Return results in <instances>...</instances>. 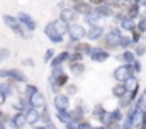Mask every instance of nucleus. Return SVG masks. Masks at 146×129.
Returning <instances> with one entry per match:
<instances>
[{
	"label": "nucleus",
	"mask_w": 146,
	"mask_h": 129,
	"mask_svg": "<svg viewBox=\"0 0 146 129\" xmlns=\"http://www.w3.org/2000/svg\"><path fill=\"white\" fill-rule=\"evenodd\" d=\"M2 21H3V24L14 32L17 37H21V39H31V31H27V29L19 22V19H17L15 15L3 14V15H2Z\"/></svg>",
	"instance_id": "f257e3e1"
},
{
	"label": "nucleus",
	"mask_w": 146,
	"mask_h": 129,
	"mask_svg": "<svg viewBox=\"0 0 146 129\" xmlns=\"http://www.w3.org/2000/svg\"><path fill=\"white\" fill-rule=\"evenodd\" d=\"M0 78L10 80V82H15V83H27V75L19 68H2L0 70Z\"/></svg>",
	"instance_id": "f03ea898"
},
{
	"label": "nucleus",
	"mask_w": 146,
	"mask_h": 129,
	"mask_svg": "<svg viewBox=\"0 0 146 129\" xmlns=\"http://www.w3.org/2000/svg\"><path fill=\"white\" fill-rule=\"evenodd\" d=\"M90 117H92V122L106 126L107 121H109V110L104 107V104H95L90 110Z\"/></svg>",
	"instance_id": "7ed1b4c3"
},
{
	"label": "nucleus",
	"mask_w": 146,
	"mask_h": 129,
	"mask_svg": "<svg viewBox=\"0 0 146 129\" xmlns=\"http://www.w3.org/2000/svg\"><path fill=\"white\" fill-rule=\"evenodd\" d=\"M87 37V26L82 24L80 21L76 24H72L70 29H68V39L72 43H78V41H83Z\"/></svg>",
	"instance_id": "20e7f679"
},
{
	"label": "nucleus",
	"mask_w": 146,
	"mask_h": 129,
	"mask_svg": "<svg viewBox=\"0 0 146 129\" xmlns=\"http://www.w3.org/2000/svg\"><path fill=\"white\" fill-rule=\"evenodd\" d=\"M68 112H70V119L78 122V121H82V119H85V117H87L88 109L83 105V100L80 98V100H78L73 107H70V110H68Z\"/></svg>",
	"instance_id": "39448f33"
},
{
	"label": "nucleus",
	"mask_w": 146,
	"mask_h": 129,
	"mask_svg": "<svg viewBox=\"0 0 146 129\" xmlns=\"http://www.w3.org/2000/svg\"><path fill=\"white\" fill-rule=\"evenodd\" d=\"M131 75H133V71H131L129 64H119V66H115L114 71H112L114 82H119V83H124Z\"/></svg>",
	"instance_id": "423d86ee"
},
{
	"label": "nucleus",
	"mask_w": 146,
	"mask_h": 129,
	"mask_svg": "<svg viewBox=\"0 0 146 129\" xmlns=\"http://www.w3.org/2000/svg\"><path fill=\"white\" fill-rule=\"evenodd\" d=\"M53 107H54V110H70L72 100H70V97L66 94L60 92V94H56L53 97Z\"/></svg>",
	"instance_id": "0eeeda50"
},
{
	"label": "nucleus",
	"mask_w": 146,
	"mask_h": 129,
	"mask_svg": "<svg viewBox=\"0 0 146 129\" xmlns=\"http://www.w3.org/2000/svg\"><path fill=\"white\" fill-rule=\"evenodd\" d=\"M44 36H46L53 44H65V37L58 34V31L54 29L53 21H51V22H48V24L44 26Z\"/></svg>",
	"instance_id": "6e6552de"
},
{
	"label": "nucleus",
	"mask_w": 146,
	"mask_h": 129,
	"mask_svg": "<svg viewBox=\"0 0 146 129\" xmlns=\"http://www.w3.org/2000/svg\"><path fill=\"white\" fill-rule=\"evenodd\" d=\"M58 17H60V19H61L63 22H66L68 26H72V24H76V22L80 21V15H78V14H76V12L73 10L70 5H66L65 9H61V10H60V15H58Z\"/></svg>",
	"instance_id": "1a4fd4ad"
},
{
	"label": "nucleus",
	"mask_w": 146,
	"mask_h": 129,
	"mask_svg": "<svg viewBox=\"0 0 146 129\" xmlns=\"http://www.w3.org/2000/svg\"><path fill=\"white\" fill-rule=\"evenodd\" d=\"M15 17L19 19V22H21V24H22V26H24V27H26L27 31L34 32V31L37 29V22H36V19H34V17H33L31 14H27V12H24V10H22V12H19V14H17Z\"/></svg>",
	"instance_id": "9d476101"
},
{
	"label": "nucleus",
	"mask_w": 146,
	"mask_h": 129,
	"mask_svg": "<svg viewBox=\"0 0 146 129\" xmlns=\"http://www.w3.org/2000/svg\"><path fill=\"white\" fill-rule=\"evenodd\" d=\"M106 26H94V27H87V41H90V43H97V41H100L102 37H104V34H106Z\"/></svg>",
	"instance_id": "9b49d317"
},
{
	"label": "nucleus",
	"mask_w": 146,
	"mask_h": 129,
	"mask_svg": "<svg viewBox=\"0 0 146 129\" xmlns=\"http://www.w3.org/2000/svg\"><path fill=\"white\" fill-rule=\"evenodd\" d=\"M90 60L94 61V63H104V61H107L110 56V51H106V49H102V48H99V46H94V49L90 51Z\"/></svg>",
	"instance_id": "f8f14e48"
},
{
	"label": "nucleus",
	"mask_w": 146,
	"mask_h": 129,
	"mask_svg": "<svg viewBox=\"0 0 146 129\" xmlns=\"http://www.w3.org/2000/svg\"><path fill=\"white\" fill-rule=\"evenodd\" d=\"M141 12H143V9H141V5H139L138 2H129V3H126V10H124L126 17H129V19H133V21H138V19L141 17Z\"/></svg>",
	"instance_id": "ddd939ff"
},
{
	"label": "nucleus",
	"mask_w": 146,
	"mask_h": 129,
	"mask_svg": "<svg viewBox=\"0 0 146 129\" xmlns=\"http://www.w3.org/2000/svg\"><path fill=\"white\" fill-rule=\"evenodd\" d=\"M104 22V19L95 12V9L90 12V14H87V15H83L82 17V24H85L87 27H94V26H104L102 24Z\"/></svg>",
	"instance_id": "4468645a"
},
{
	"label": "nucleus",
	"mask_w": 146,
	"mask_h": 129,
	"mask_svg": "<svg viewBox=\"0 0 146 129\" xmlns=\"http://www.w3.org/2000/svg\"><path fill=\"white\" fill-rule=\"evenodd\" d=\"M66 68H68L70 76H75V78H82V76L87 73V64L83 63V61H78V63H66Z\"/></svg>",
	"instance_id": "2eb2a0df"
},
{
	"label": "nucleus",
	"mask_w": 146,
	"mask_h": 129,
	"mask_svg": "<svg viewBox=\"0 0 146 129\" xmlns=\"http://www.w3.org/2000/svg\"><path fill=\"white\" fill-rule=\"evenodd\" d=\"M7 126L12 129H24L27 124H26V117H24V112H14L7 122Z\"/></svg>",
	"instance_id": "dca6fc26"
},
{
	"label": "nucleus",
	"mask_w": 146,
	"mask_h": 129,
	"mask_svg": "<svg viewBox=\"0 0 146 129\" xmlns=\"http://www.w3.org/2000/svg\"><path fill=\"white\" fill-rule=\"evenodd\" d=\"M68 58H70V49H63V51H60V53H56V55H54V58L49 61V66H51V68L66 66Z\"/></svg>",
	"instance_id": "f3484780"
},
{
	"label": "nucleus",
	"mask_w": 146,
	"mask_h": 129,
	"mask_svg": "<svg viewBox=\"0 0 146 129\" xmlns=\"http://www.w3.org/2000/svg\"><path fill=\"white\" fill-rule=\"evenodd\" d=\"M70 7H72L73 10L80 15V17H83V15H87V14H90L92 10H94V7L87 2V0H80V2H73L70 3Z\"/></svg>",
	"instance_id": "a211bd4d"
},
{
	"label": "nucleus",
	"mask_w": 146,
	"mask_h": 129,
	"mask_svg": "<svg viewBox=\"0 0 146 129\" xmlns=\"http://www.w3.org/2000/svg\"><path fill=\"white\" fill-rule=\"evenodd\" d=\"M24 117H26V124L31 128L36 126L37 122H41V112L34 107H29L27 110H24Z\"/></svg>",
	"instance_id": "6ab92c4d"
},
{
	"label": "nucleus",
	"mask_w": 146,
	"mask_h": 129,
	"mask_svg": "<svg viewBox=\"0 0 146 129\" xmlns=\"http://www.w3.org/2000/svg\"><path fill=\"white\" fill-rule=\"evenodd\" d=\"M114 58L119 61V64H129V63H133V61L136 60L133 49H119V53L114 55Z\"/></svg>",
	"instance_id": "aec40b11"
},
{
	"label": "nucleus",
	"mask_w": 146,
	"mask_h": 129,
	"mask_svg": "<svg viewBox=\"0 0 146 129\" xmlns=\"http://www.w3.org/2000/svg\"><path fill=\"white\" fill-rule=\"evenodd\" d=\"M92 49H94V44H92L90 41L83 39V41H78V43H75V44H73V48L70 49V51H78V53H82L83 56H88Z\"/></svg>",
	"instance_id": "412c9836"
},
{
	"label": "nucleus",
	"mask_w": 146,
	"mask_h": 129,
	"mask_svg": "<svg viewBox=\"0 0 146 129\" xmlns=\"http://www.w3.org/2000/svg\"><path fill=\"white\" fill-rule=\"evenodd\" d=\"M29 105L37 109V110H41V109H44L48 105V100H46V97H44L42 92H36L34 95L29 98Z\"/></svg>",
	"instance_id": "4be33fe9"
},
{
	"label": "nucleus",
	"mask_w": 146,
	"mask_h": 129,
	"mask_svg": "<svg viewBox=\"0 0 146 129\" xmlns=\"http://www.w3.org/2000/svg\"><path fill=\"white\" fill-rule=\"evenodd\" d=\"M95 12H97L102 19H112L114 14H115L114 7H110L107 3H104V5H100V7H95Z\"/></svg>",
	"instance_id": "5701e85b"
},
{
	"label": "nucleus",
	"mask_w": 146,
	"mask_h": 129,
	"mask_svg": "<svg viewBox=\"0 0 146 129\" xmlns=\"http://www.w3.org/2000/svg\"><path fill=\"white\" fill-rule=\"evenodd\" d=\"M117 27H119L121 31L124 32V34H129V32H131L133 29H134V27H136V21H133V19H129V17H124Z\"/></svg>",
	"instance_id": "b1692460"
},
{
	"label": "nucleus",
	"mask_w": 146,
	"mask_h": 129,
	"mask_svg": "<svg viewBox=\"0 0 146 129\" xmlns=\"http://www.w3.org/2000/svg\"><path fill=\"white\" fill-rule=\"evenodd\" d=\"M110 94L114 98H121V97H124L127 94V90H126V87H124V83H119V82H115L114 85H112V88H110Z\"/></svg>",
	"instance_id": "393cba45"
},
{
	"label": "nucleus",
	"mask_w": 146,
	"mask_h": 129,
	"mask_svg": "<svg viewBox=\"0 0 146 129\" xmlns=\"http://www.w3.org/2000/svg\"><path fill=\"white\" fill-rule=\"evenodd\" d=\"M53 24H54V29L58 31L60 36H63V37H66V36H68V29H70V26H68L66 22H63V21L58 17V19H54V21H53Z\"/></svg>",
	"instance_id": "a878e982"
},
{
	"label": "nucleus",
	"mask_w": 146,
	"mask_h": 129,
	"mask_svg": "<svg viewBox=\"0 0 146 129\" xmlns=\"http://www.w3.org/2000/svg\"><path fill=\"white\" fill-rule=\"evenodd\" d=\"M133 104H134V100H133V97L129 95V94H126L124 97H121V98L117 100V107H119L121 110H126V109H129Z\"/></svg>",
	"instance_id": "bb28decb"
},
{
	"label": "nucleus",
	"mask_w": 146,
	"mask_h": 129,
	"mask_svg": "<svg viewBox=\"0 0 146 129\" xmlns=\"http://www.w3.org/2000/svg\"><path fill=\"white\" fill-rule=\"evenodd\" d=\"M109 121L124 122V110H121L119 107H114L112 110H109Z\"/></svg>",
	"instance_id": "cd10ccee"
},
{
	"label": "nucleus",
	"mask_w": 146,
	"mask_h": 129,
	"mask_svg": "<svg viewBox=\"0 0 146 129\" xmlns=\"http://www.w3.org/2000/svg\"><path fill=\"white\" fill-rule=\"evenodd\" d=\"M131 49H133L134 56L141 60V58L146 55V43H145V41H141V43H136V44H133V48H131Z\"/></svg>",
	"instance_id": "c85d7f7f"
},
{
	"label": "nucleus",
	"mask_w": 146,
	"mask_h": 129,
	"mask_svg": "<svg viewBox=\"0 0 146 129\" xmlns=\"http://www.w3.org/2000/svg\"><path fill=\"white\" fill-rule=\"evenodd\" d=\"M78 92H80V87L75 83V82H70V83H66V87L63 88V94H66V95L70 97H76L78 95Z\"/></svg>",
	"instance_id": "c756f323"
},
{
	"label": "nucleus",
	"mask_w": 146,
	"mask_h": 129,
	"mask_svg": "<svg viewBox=\"0 0 146 129\" xmlns=\"http://www.w3.org/2000/svg\"><path fill=\"white\" fill-rule=\"evenodd\" d=\"M54 117H56V119H58V122H60V124H63V126H65V124H68V122L72 121V119H70V112H68V110H54Z\"/></svg>",
	"instance_id": "7c9ffc66"
},
{
	"label": "nucleus",
	"mask_w": 146,
	"mask_h": 129,
	"mask_svg": "<svg viewBox=\"0 0 146 129\" xmlns=\"http://www.w3.org/2000/svg\"><path fill=\"white\" fill-rule=\"evenodd\" d=\"M36 92H39V88H37V85H34V83H26V87H24V90H22V95L26 97V98H31V97L34 95Z\"/></svg>",
	"instance_id": "2f4dec72"
},
{
	"label": "nucleus",
	"mask_w": 146,
	"mask_h": 129,
	"mask_svg": "<svg viewBox=\"0 0 146 129\" xmlns=\"http://www.w3.org/2000/svg\"><path fill=\"white\" fill-rule=\"evenodd\" d=\"M133 48V39L129 34H122L121 41H119V49H131Z\"/></svg>",
	"instance_id": "473e14b6"
},
{
	"label": "nucleus",
	"mask_w": 146,
	"mask_h": 129,
	"mask_svg": "<svg viewBox=\"0 0 146 129\" xmlns=\"http://www.w3.org/2000/svg\"><path fill=\"white\" fill-rule=\"evenodd\" d=\"M129 68H131V71H133V75H139L141 71H143V64H141V60L139 58H136L133 63H129Z\"/></svg>",
	"instance_id": "72a5a7b5"
},
{
	"label": "nucleus",
	"mask_w": 146,
	"mask_h": 129,
	"mask_svg": "<svg viewBox=\"0 0 146 129\" xmlns=\"http://www.w3.org/2000/svg\"><path fill=\"white\" fill-rule=\"evenodd\" d=\"M129 36H131V39H133V44H136V43H141V41H143V36H145V34L134 27L133 31L129 32Z\"/></svg>",
	"instance_id": "f704fd0d"
},
{
	"label": "nucleus",
	"mask_w": 146,
	"mask_h": 129,
	"mask_svg": "<svg viewBox=\"0 0 146 129\" xmlns=\"http://www.w3.org/2000/svg\"><path fill=\"white\" fill-rule=\"evenodd\" d=\"M85 56L78 51H70V58H68V63H78V61H83Z\"/></svg>",
	"instance_id": "c9c22d12"
},
{
	"label": "nucleus",
	"mask_w": 146,
	"mask_h": 129,
	"mask_svg": "<svg viewBox=\"0 0 146 129\" xmlns=\"http://www.w3.org/2000/svg\"><path fill=\"white\" fill-rule=\"evenodd\" d=\"M10 56H12V51L9 48H0V64L5 63Z\"/></svg>",
	"instance_id": "e433bc0d"
},
{
	"label": "nucleus",
	"mask_w": 146,
	"mask_h": 129,
	"mask_svg": "<svg viewBox=\"0 0 146 129\" xmlns=\"http://www.w3.org/2000/svg\"><path fill=\"white\" fill-rule=\"evenodd\" d=\"M92 128H94V122H92V119L85 117V119L78 121V129H92Z\"/></svg>",
	"instance_id": "4c0bfd02"
},
{
	"label": "nucleus",
	"mask_w": 146,
	"mask_h": 129,
	"mask_svg": "<svg viewBox=\"0 0 146 129\" xmlns=\"http://www.w3.org/2000/svg\"><path fill=\"white\" fill-rule=\"evenodd\" d=\"M33 129H58V126L51 121V122H37L36 126H33Z\"/></svg>",
	"instance_id": "58836bf2"
},
{
	"label": "nucleus",
	"mask_w": 146,
	"mask_h": 129,
	"mask_svg": "<svg viewBox=\"0 0 146 129\" xmlns=\"http://www.w3.org/2000/svg\"><path fill=\"white\" fill-rule=\"evenodd\" d=\"M54 55H56V49H54V48L46 49V53H44V56H42V61H44V63H49V61L54 58Z\"/></svg>",
	"instance_id": "ea45409f"
},
{
	"label": "nucleus",
	"mask_w": 146,
	"mask_h": 129,
	"mask_svg": "<svg viewBox=\"0 0 146 129\" xmlns=\"http://www.w3.org/2000/svg\"><path fill=\"white\" fill-rule=\"evenodd\" d=\"M136 29L141 31L143 34H146V17L145 15H141V17L136 21Z\"/></svg>",
	"instance_id": "a19ab883"
},
{
	"label": "nucleus",
	"mask_w": 146,
	"mask_h": 129,
	"mask_svg": "<svg viewBox=\"0 0 146 129\" xmlns=\"http://www.w3.org/2000/svg\"><path fill=\"white\" fill-rule=\"evenodd\" d=\"M122 122H115V121H107L106 124V129H121Z\"/></svg>",
	"instance_id": "79ce46f5"
},
{
	"label": "nucleus",
	"mask_w": 146,
	"mask_h": 129,
	"mask_svg": "<svg viewBox=\"0 0 146 129\" xmlns=\"http://www.w3.org/2000/svg\"><path fill=\"white\" fill-rule=\"evenodd\" d=\"M21 64H22V66H29V68H33L36 63H34V60H33V58H24V60L21 61Z\"/></svg>",
	"instance_id": "37998d69"
},
{
	"label": "nucleus",
	"mask_w": 146,
	"mask_h": 129,
	"mask_svg": "<svg viewBox=\"0 0 146 129\" xmlns=\"http://www.w3.org/2000/svg\"><path fill=\"white\" fill-rule=\"evenodd\" d=\"M87 2H88L94 9H95V7H100V5H104V3H106V0H87Z\"/></svg>",
	"instance_id": "c03bdc74"
},
{
	"label": "nucleus",
	"mask_w": 146,
	"mask_h": 129,
	"mask_svg": "<svg viewBox=\"0 0 146 129\" xmlns=\"http://www.w3.org/2000/svg\"><path fill=\"white\" fill-rule=\"evenodd\" d=\"M63 128H65V129H78V122H76V121H70V122H68V124H65Z\"/></svg>",
	"instance_id": "a18cd8bd"
},
{
	"label": "nucleus",
	"mask_w": 146,
	"mask_h": 129,
	"mask_svg": "<svg viewBox=\"0 0 146 129\" xmlns=\"http://www.w3.org/2000/svg\"><path fill=\"white\" fill-rule=\"evenodd\" d=\"M7 100H9V98H7V97H5L3 94H2V92H0V105H3V104H5Z\"/></svg>",
	"instance_id": "49530a36"
},
{
	"label": "nucleus",
	"mask_w": 146,
	"mask_h": 129,
	"mask_svg": "<svg viewBox=\"0 0 146 129\" xmlns=\"http://www.w3.org/2000/svg\"><path fill=\"white\" fill-rule=\"evenodd\" d=\"M121 129H134L131 124H127V122H122V126H121Z\"/></svg>",
	"instance_id": "de8ad7c7"
},
{
	"label": "nucleus",
	"mask_w": 146,
	"mask_h": 129,
	"mask_svg": "<svg viewBox=\"0 0 146 129\" xmlns=\"http://www.w3.org/2000/svg\"><path fill=\"white\" fill-rule=\"evenodd\" d=\"M92 129H106V126H104V124H94Z\"/></svg>",
	"instance_id": "09e8293b"
},
{
	"label": "nucleus",
	"mask_w": 146,
	"mask_h": 129,
	"mask_svg": "<svg viewBox=\"0 0 146 129\" xmlns=\"http://www.w3.org/2000/svg\"><path fill=\"white\" fill-rule=\"evenodd\" d=\"M0 129H7V122H3L2 119H0Z\"/></svg>",
	"instance_id": "8fccbe9b"
},
{
	"label": "nucleus",
	"mask_w": 146,
	"mask_h": 129,
	"mask_svg": "<svg viewBox=\"0 0 146 129\" xmlns=\"http://www.w3.org/2000/svg\"><path fill=\"white\" fill-rule=\"evenodd\" d=\"M2 116H3V110H2V109H0V119H2Z\"/></svg>",
	"instance_id": "3c124183"
},
{
	"label": "nucleus",
	"mask_w": 146,
	"mask_h": 129,
	"mask_svg": "<svg viewBox=\"0 0 146 129\" xmlns=\"http://www.w3.org/2000/svg\"><path fill=\"white\" fill-rule=\"evenodd\" d=\"M68 2H70V3H73V2H80V0H68Z\"/></svg>",
	"instance_id": "603ef678"
},
{
	"label": "nucleus",
	"mask_w": 146,
	"mask_h": 129,
	"mask_svg": "<svg viewBox=\"0 0 146 129\" xmlns=\"http://www.w3.org/2000/svg\"><path fill=\"white\" fill-rule=\"evenodd\" d=\"M143 92H145V94H146V88H145V90H143Z\"/></svg>",
	"instance_id": "864d4df0"
},
{
	"label": "nucleus",
	"mask_w": 146,
	"mask_h": 129,
	"mask_svg": "<svg viewBox=\"0 0 146 129\" xmlns=\"http://www.w3.org/2000/svg\"><path fill=\"white\" fill-rule=\"evenodd\" d=\"M145 43H146V41H145Z\"/></svg>",
	"instance_id": "5fc2aeb1"
}]
</instances>
